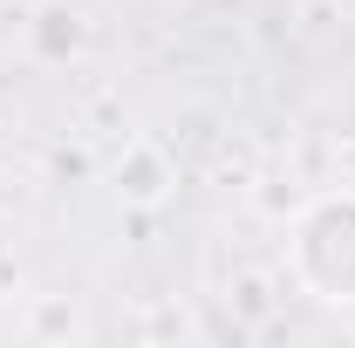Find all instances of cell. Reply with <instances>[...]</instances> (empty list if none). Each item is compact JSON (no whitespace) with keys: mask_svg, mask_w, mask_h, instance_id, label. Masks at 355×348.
Here are the masks:
<instances>
[{"mask_svg":"<svg viewBox=\"0 0 355 348\" xmlns=\"http://www.w3.org/2000/svg\"><path fill=\"white\" fill-rule=\"evenodd\" d=\"M35 335H76V314H69L62 301H42L35 307Z\"/></svg>","mask_w":355,"mask_h":348,"instance_id":"3","label":"cell"},{"mask_svg":"<svg viewBox=\"0 0 355 348\" xmlns=\"http://www.w3.org/2000/svg\"><path fill=\"white\" fill-rule=\"evenodd\" d=\"M287 260L314 301L355 307V191H321L314 205H301Z\"/></svg>","mask_w":355,"mask_h":348,"instance_id":"1","label":"cell"},{"mask_svg":"<svg viewBox=\"0 0 355 348\" xmlns=\"http://www.w3.org/2000/svg\"><path fill=\"white\" fill-rule=\"evenodd\" d=\"M171 184H178L171 157H164L157 143H144V137H137L130 150L116 157V198H123V205H137V212L164 205V198H171Z\"/></svg>","mask_w":355,"mask_h":348,"instance_id":"2","label":"cell"}]
</instances>
